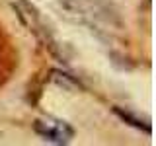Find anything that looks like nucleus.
<instances>
[{"label": "nucleus", "instance_id": "nucleus-1", "mask_svg": "<svg viewBox=\"0 0 156 146\" xmlns=\"http://www.w3.org/2000/svg\"><path fill=\"white\" fill-rule=\"evenodd\" d=\"M33 130L39 136H43L45 140L55 142V144H66L74 136L72 127L61 119H55V117H41V119H37L33 123Z\"/></svg>", "mask_w": 156, "mask_h": 146}, {"label": "nucleus", "instance_id": "nucleus-2", "mask_svg": "<svg viewBox=\"0 0 156 146\" xmlns=\"http://www.w3.org/2000/svg\"><path fill=\"white\" fill-rule=\"evenodd\" d=\"M115 113L121 117L123 121H127L129 125H133V127H136V129H143L144 133H150V125L146 123V121H140V119H136V117H133L131 113H127V111H123V109H119V107H115Z\"/></svg>", "mask_w": 156, "mask_h": 146}]
</instances>
